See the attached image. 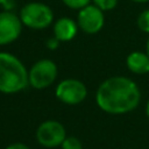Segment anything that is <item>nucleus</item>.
I'll return each instance as SVG.
<instances>
[{
  "label": "nucleus",
  "mask_w": 149,
  "mask_h": 149,
  "mask_svg": "<svg viewBox=\"0 0 149 149\" xmlns=\"http://www.w3.org/2000/svg\"><path fill=\"white\" fill-rule=\"evenodd\" d=\"M66 137L64 126L56 120L43 121L36 129V140L38 144L45 148H56L62 144Z\"/></svg>",
  "instance_id": "5"
},
{
  "label": "nucleus",
  "mask_w": 149,
  "mask_h": 149,
  "mask_svg": "<svg viewBox=\"0 0 149 149\" xmlns=\"http://www.w3.org/2000/svg\"><path fill=\"white\" fill-rule=\"evenodd\" d=\"M57 65L49 58L38 59L28 70L29 85L36 90H43L49 87L57 78Z\"/></svg>",
  "instance_id": "4"
},
{
  "label": "nucleus",
  "mask_w": 149,
  "mask_h": 149,
  "mask_svg": "<svg viewBox=\"0 0 149 149\" xmlns=\"http://www.w3.org/2000/svg\"><path fill=\"white\" fill-rule=\"evenodd\" d=\"M62 149H83L80 140L76 136H66L61 144Z\"/></svg>",
  "instance_id": "12"
},
{
  "label": "nucleus",
  "mask_w": 149,
  "mask_h": 149,
  "mask_svg": "<svg viewBox=\"0 0 149 149\" xmlns=\"http://www.w3.org/2000/svg\"><path fill=\"white\" fill-rule=\"evenodd\" d=\"M64 5L72 9H81L85 6L90 5L91 0H62Z\"/></svg>",
  "instance_id": "14"
},
{
  "label": "nucleus",
  "mask_w": 149,
  "mask_h": 149,
  "mask_svg": "<svg viewBox=\"0 0 149 149\" xmlns=\"http://www.w3.org/2000/svg\"><path fill=\"white\" fill-rule=\"evenodd\" d=\"M78 31V23L70 17H61L54 23V36L59 42L71 41Z\"/></svg>",
  "instance_id": "9"
},
{
  "label": "nucleus",
  "mask_w": 149,
  "mask_h": 149,
  "mask_svg": "<svg viewBox=\"0 0 149 149\" xmlns=\"http://www.w3.org/2000/svg\"><path fill=\"white\" fill-rule=\"evenodd\" d=\"M146 50H147V54L149 56V37H148V41H147V45H146Z\"/></svg>",
  "instance_id": "18"
},
{
  "label": "nucleus",
  "mask_w": 149,
  "mask_h": 149,
  "mask_svg": "<svg viewBox=\"0 0 149 149\" xmlns=\"http://www.w3.org/2000/svg\"><path fill=\"white\" fill-rule=\"evenodd\" d=\"M137 27L141 31L149 34V8L140 13L137 17Z\"/></svg>",
  "instance_id": "11"
},
{
  "label": "nucleus",
  "mask_w": 149,
  "mask_h": 149,
  "mask_svg": "<svg viewBox=\"0 0 149 149\" xmlns=\"http://www.w3.org/2000/svg\"><path fill=\"white\" fill-rule=\"evenodd\" d=\"M146 113H147V116H148V119H149V100H148L147 106H146Z\"/></svg>",
  "instance_id": "17"
},
{
  "label": "nucleus",
  "mask_w": 149,
  "mask_h": 149,
  "mask_svg": "<svg viewBox=\"0 0 149 149\" xmlns=\"http://www.w3.org/2000/svg\"><path fill=\"white\" fill-rule=\"evenodd\" d=\"M55 94L57 99L64 104L77 105L85 100L87 88L83 81L74 78H66L57 85Z\"/></svg>",
  "instance_id": "6"
},
{
  "label": "nucleus",
  "mask_w": 149,
  "mask_h": 149,
  "mask_svg": "<svg viewBox=\"0 0 149 149\" xmlns=\"http://www.w3.org/2000/svg\"><path fill=\"white\" fill-rule=\"evenodd\" d=\"M7 2H8V0H0V5H3L5 6Z\"/></svg>",
  "instance_id": "19"
},
{
  "label": "nucleus",
  "mask_w": 149,
  "mask_h": 149,
  "mask_svg": "<svg viewBox=\"0 0 149 149\" xmlns=\"http://www.w3.org/2000/svg\"><path fill=\"white\" fill-rule=\"evenodd\" d=\"M127 68L136 74H144L149 72V56L147 52L133 51L126 58Z\"/></svg>",
  "instance_id": "10"
},
{
  "label": "nucleus",
  "mask_w": 149,
  "mask_h": 149,
  "mask_svg": "<svg viewBox=\"0 0 149 149\" xmlns=\"http://www.w3.org/2000/svg\"><path fill=\"white\" fill-rule=\"evenodd\" d=\"M58 45H59V41H58L55 36H54L52 38H49V40L47 41V47H48V49L55 50V49L58 48Z\"/></svg>",
  "instance_id": "15"
},
{
  "label": "nucleus",
  "mask_w": 149,
  "mask_h": 149,
  "mask_svg": "<svg viewBox=\"0 0 149 149\" xmlns=\"http://www.w3.org/2000/svg\"><path fill=\"white\" fill-rule=\"evenodd\" d=\"M29 85L28 70L14 55L0 52V92L17 93Z\"/></svg>",
  "instance_id": "2"
},
{
  "label": "nucleus",
  "mask_w": 149,
  "mask_h": 149,
  "mask_svg": "<svg viewBox=\"0 0 149 149\" xmlns=\"http://www.w3.org/2000/svg\"><path fill=\"white\" fill-rule=\"evenodd\" d=\"M20 16L12 12H0V45H7L19 38L22 31Z\"/></svg>",
  "instance_id": "8"
},
{
  "label": "nucleus",
  "mask_w": 149,
  "mask_h": 149,
  "mask_svg": "<svg viewBox=\"0 0 149 149\" xmlns=\"http://www.w3.org/2000/svg\"><path fill=\"white\" fill-rule=\"evenodd\" d=\"M92 1L102 12L104 10H111V9L115 8L118 5V0H92Z\"/></svg>",
  "instance_id": "13"
},
{
  "label": "nucleus",
  "mask_w": 149,
  "mask_h": 149,
  "mask_svg": "<svg viewBox=\"0 0 149 149\" xmlns=\"http://www.w3.org/2000/svg\"><path fill=\"white\" fill-rule=\"evenodd\" d=\"M127 149H129V148H127Z\"/></svg>",
  "instance_id": "21"
},
{
  "label": "nucleus",
  "mask_w": 149,
  "mask_h": 149,
  "mask_svg": "<svg viewBox=\"0 0 149 149\" xmlns=\"http://www.w3.org/2000/svg\"><path fill=\"white\" fill-rule=\"evenodd\" d=\"M6 149H30V148L27 144H24V143L15 142V143H10L9 146H7Z\"/></svg>",
  "instance_id": "16"
},
{
  "label": "nucleus",
  "mask_w": 149,
  "mask_h": 149,
  "mask_svg": "<svg viewBox=\"0 0 149 149\" xmlns=\"http://www.w3.org/2000/svg\"><path fill=\"white\" fill-rule=\"evenodd\" d=\"M105 16L100 8L95 5H87L84 8L79 9L77 23L78 27L86 34L93 35L101 30L104 27Z\"/></svg>",
  "instance_id": "7"
},
{
  "label": "nucleus",
  "mask_w": 149,
  "mask_h": 149,
  "mask_svg": "<svg viewBox=\"0 0 149 149\" xmlns=\"http://www.w3.org/2000/svg\"><path fill=\"white\" fill-rule=\"evenodd\" d=\"M19 16L22 24L31 29L48 28L54 20L52 9L43 2H29L24 5Z\"/></svg>",
  "instance_id": "3"
},
{
  "label": "nucleus",
  "mask_w": 149,
  "mask_h": 149,
  "mask_svg": "<svg viewBox=\"0 0 149 149\" xmlns=\"http://www.w3.org/2000/svg\"><path fill=\"white\" fill-rule=\"evenodd\" d=\"M132 1H134V2H147L149 0H132Z\"/></svg>",
  "instance_id": "20"
},
{
  "label": "nucleus",
  "mask_w": 149,
  "mask_h": 149,
  "mask_svg": "<svg viewBox=\"0 0 149 149\" xmlns=\"http://www.w3.org/2000/svg\"><path fill=\"white\" fill-rule=\"evenodd\" d=\"M141 100L139 86L132 79L115 76L105 79L95 93V102L108 114H125L134 111Z\"/></svg>",
  "instance_id": "1"
}]
</instances>
